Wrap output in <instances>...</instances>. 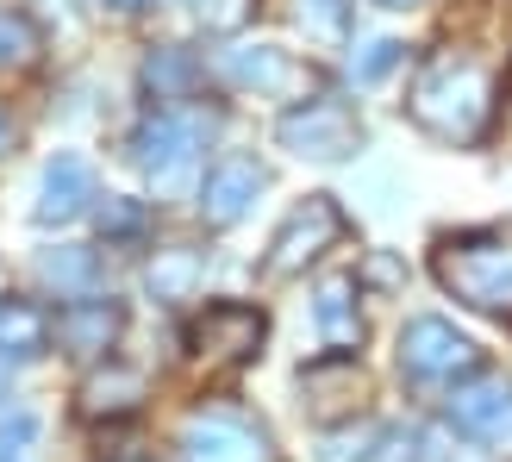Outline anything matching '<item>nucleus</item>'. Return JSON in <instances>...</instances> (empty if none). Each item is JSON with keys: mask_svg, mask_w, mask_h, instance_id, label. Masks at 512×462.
<instances>
[{"mask_svg": "<svg viewBox=\"0 0 512 462\" xmlns=\"http://www.w3.org/2000/svg\"><path fill=\"white\" fill-rule=\"evenodd\" d=\"M182 462H275V450L238 413H194L182 425Z\"/></svg>", "mask_w": 512, "mask_h": 462, "instance_id": "obj_7", "label": "nucleus"}, {"mask_svg": "<svg viewBox=\"0 0 512 462\" xmlns=\"http://www.w3.org/2000/svg\"><path fill=\"white\" fill-rule=\"evenodd\" d=\"M94 200V163L75 157V150H57L44 163V182H38V225H69L82 219Z\"/></svg>", "mask_w": 512, "mask_h": 462, "instance_id": "obj_10", "label": "nucleus"}, {"mask_svg": "<svg viewBox=\"0 0 512 462\" xmlns=\"http://www.w3.org/2000/svg\"><path fill=\"white\" fill-rule=\"evenodd\" d=\"M50 344V319L32 300H0V356H38Z\"/></svg>", "mask_w": 512, "mask_h": 462, "instance_id": "obj_19", "label": "nucleus"}, {"mask_svg": "<svg viewBox=\"0 0 512 462\" xmlns=\"http://www.w3.org/2000/svg\"><path fill=\"white\" fill-rule=\"evenodd\" d=\"M275 138H281V150H294V157H306V163H344L350 150L363 144V119H356L350 100L313 94V100H300V107L281 113Z\"/></svg>", "mask_w": 512, "mask_h": 462, "instance_id": "obj_3", "label": "nucleus"}, {"mask_svg": "<svg viewBox=\"0 0 512 462\" xmlns=\"http://www.w3.org/2000/svg\"><path fill=\"white\" fill-rule=\"evenodd\" d=\"M450 425L481 438V444L512 438V381L506 375H475L469 388H456L450 394Z\"/></svg>", "mask_w": 512, "mask_h": 462, "instance_id": "obj_9", "label": "nucleus"}, {"mask_svg": "<svg viewBox=\"0 0 512 462\" xmlns=\"http://www.w3.org/2000/svg\"><path fill=\"white\" fill-rule=\"evenodd\" d=\"M219 75L232 88H256V94H281V88L300 82V69L288 63V50H275V44H232V50H219Z\"/></svg>", "mask_w": 512, "mask_h": 462, "instance_id": "obj_13", "label": "nucleus"}, {"mask_svg": "<svg viewBox=\"0 0 512 462\" xmlns=\"http://www.w3.org/2000/svg\"><path fill=\"white\" fill-rule=\"evenodd\" d=\"M356 288H375V294H400L406 288V263L394 250H369L363 269H356Z\"/></svg>", "mask_w": 512, "mask_h": 462, "instance_id": "obj_23", "label": "nucleus"}, {"mask_svg": "<svg viewBox=\"0 0 512 462\" xmlns=\"http://www.w3.org/2000/svg\"><path fill=\"white\" fill-rule=\"evenodd\" d=\"M38 444H44L38 413H7L0 419V462H38Z\"/></svg>", "mask_w": 512, "mask_h": 462, "instance_id": "obj_22", "label": "nucleus"}, {"mask_svg": "<svg viewBox=\"0 0 512 462\" xmlns=\"http://www.w3.org/2000/svg\"><path fill=\"white\" fill-rule=\"evenodd\" d=\"M306 394H313V413H319V419H338V413H350V406L363 400V363H356L350 350L325 356V363H313V369H306Z\"/></svg>", "mask_w": 512, "mask_h": 462, "instance_id": "obj_15", "label": "nucleus"}, {"mask_svg": "<svg viewBox=\"0 0 512 462\" xmlns=\"http://www.w3.org/2000/svg\"><path fill=\"white\" fill-rule=\"evenodd\" d=\"M38 275H44V288H57L63 300H88L94 281H100V263H94V250L63 244V250H50L44 263H38Z\"/></svg>", "mask_w": 512, "mask_h": 462, "instance_id": "obj_18", "label": "nucleus"}, {"mask_svg": "<svg viewBox=\"0 0 512 462\" xmlns=\"http://www.w3.org/2000/svg\"><path fill=\"white\" fill-rule=\"evenodd\" d=\"M200 256H188V250H169V256H157V269H150V288H157V300H188L194 288H200Z\"/></svg>", "mask_w": 512, "mask_h": 462, "instance_id": "obj_21", "label": "nucleus"}, {"mask_svg": "<svg viewBox=\"0 0 512 462\" xmlns=\"http://www.w3.org/2000/svg\"><path fill=\"white\" fill-rule=\"evenodd\" d=\"M313 319H319V331H325L331 350H356V344H363V313H356V281H350V275L319 281Z\"/></svg>", "mask_w": 512, "mask_h": 462, "instance_id": "obj_16", "label": "nucleus"}, {"mask_svg": "<svg viewBox=\"0 0 512 462\" xmlns=\"http://www.w3.org/2000/svg\"><path fill=\"white\" fill-rule=\"evenodd\" d=\"M406 107H413V119L425 125V132H438L450 144H475L481 132H488V119H494V75L475 57L444 50V57H431L419 69Z\"/></svg>", "mask_w": 512, "mask_h": 462, "instance_id": "obj_1", "label": "nucleus"}, {"mask_svg": "<svg viewBox=\"0 0 512 462\" xmlns=\"http://www.w3.org/2000/svg\"><path fill=\"white\" fill-rule=\"evenodd\" d=\"M344 238V213L331 194H306L300 207L281 219V231L269 238V256H263V281H288L300 275L306 263H319V256Z\"/></svg>", "mask_w": 512, "mask_h": 462, "instance_id": "obj_4", "label": "nucleus"}, {"mask_svg": "<svg viewBox=\"0 0 512 462\" xmlns=\"http://www.w3.org/2000/svg\"><path fill=\"white\" fill-rule=\"evenodd\" d=\"M0 400H7V381H0Z\"/></svg>", "mask_w": 512, "mask_h": 462, "instance_id": "obj_30", "label": "nucleus"}, {"mask_svg": "<svg viewBox=\"0 0 512 462\" xmlns=\"http://www.w3.org/2000/svg\"><path fill=\"white\" fill-rule=\"evenodd\" d=\"M400 57H406V50L394 44V38H369L363 50H356V57H350V69H356V82H381V75H394L400 69Z\"/></svg>", "mask_w": 512, "mask_h": 462, "instance_id": "obj_24", "label": "nucleus"}, {"mask_svg": "<svg viewBox=\"0 0 512 462\" xmlns=\"http://www.w3.org/2000/svg\"><path fill=\"white\" fill-rule=\"evenodd\" d=\"M438 281L475 313L512 319V238L506 231H463L438 244Z\"/></svg>", "mask_w": 512, "mask_h": 462, "instance_id": "obj_2", "label": "nucleus"}, {"mask_svg": "<svg viewBox=\"0 0 512 462\" xmlns=\"http://www.w3.org/2000/svg\"><path fill=\"white\" fill-rule=\"evenodd\" d=\"M13 138H19V125H13V113H7V107H0V157L13 150Z\"/></svg>", "mask_w": 512, "mask_h": 462, "instance_id": "obj_27", "label": "nucleus"}, {"mask_svg": "<svg viewBox=\"0 0 512 462\" xmlns=\"http://www.w3.org/2000/svg\"><path fill=\"white\" fill-rule=\"evenodd\" d=\"M113 7H144V0H113Z\"/></svg>", "mask_w": 512, "mask_h": 462, "instance_id": "obj_29", "label": "nucleus"}, {"mask_svg": "<svg viewBox=\"0 0 512 462\" xmlns=\"http://www.w3.org/2000/svg\"><path fill=\"white\" fill-rule=\"evenodd\" d=\"M138 400H144V375L138 369H94L82 381V394H75V413L82 419H125V413H138Z\"/></svg>", "mask_w": 512, "mask_h": 462, "instance_id": "obj_14", "label": "nucleus"}, {"mask_svg": "<svg viewBox=\"0 0 512 462\" xmlns=\"http://www.w3.org/2000/svg\"><path fill=\"white\" fill-rule=\"evenodd\" d=\"M269 188V175L256 157H244V150H232V157H219L207 169V182H200V219H207L213 231L225 225H238L250 207H256V194Z\"/></svg>", "mask_w": 512, "mask_h": 462, "instance_id": "obj_8", "label": "nucleus"}, {"mask_svg": "<svg viewBox=\"0 0 512 462\" xmlns=\"http://www.w3.org/2000/svg\"><path fill=\"white\" fill-rule=\"evenodd\" d=\"M300 19L313 25L319 38H338L344 32V0H300Z\"/></svg>", "mask_w": 512, "mask_h": 462, "instance_id": "obj_26", "label": "nucleus"}, {"mask_svg": "<svg viewBox=\"0 0 512 462\" xmlns=\"http://www.w3.org/2000/svg\"><path fill=\"white\" fill-rule=\"evenodd\" d=\"M57 344L69 350V356H107L113 344H119V331H125V306L119 300H69L63 313H57Z\"/></svg>", "mask_w": 512, "mask_h": 462, "instance_id": "obj_12", "label": "nucleus"}, {"mask_svg": "<svg viewBox=\"0 0 512 462\" xmlns=\"http://www.w3.org/2000/svg\"><path fill=\"white\" fill-rule=\"evenodd\" d=\"M194 88H200L194 50L163 44V50H150V57H144V94H150V100H188Z\"/></svg>", "mask_w": 512, "mask_h": 462, "instance_id": "obj_17", "label": "nucleus"}, {"mask_svg": "<svg viewBox=\"0 0 512 462\" xmlns=\"http://www.w3.org/2000/svg\"><path fill=\"white\" fill-rule=\"evenodd\" d=\"M400 369L413 381H456V375L481 369V344L463 338L450 319L425 313V319H406L400 331Z\"/></svg>", "mask_w": 512, "mask_h": 462, "instance_id": "obj_5", "label": "nucleus"}, {"mask_svg": "<svg viewBox=\"0 0 512 462\" xmlns=\"http://www.w3.org/2000/svg\"><path fill=\"white\" fill-rule=\"evenodd\" d=\"M256 344H263V313L244 300H219L207 306L194 325H188V356L207 369H232V363H250Z\"/></svg>", "mask_w": 512, "mask_h": 462, "instance_id": "obj_6", "label": "nucleus"}, {"mask_svg": "<svg viewBox=\"0 0 512 462\" xmlns=\"http://www.w3.org/2000/svg\"><path fill=\"white\" fill-rule=\"evenodd\" d=\"M375 7H419V0H375Z\"/></svg>", "mask_w": 512, "mask_h": 462, "instance_id": "obj_28", "label": "nucleus"}, {"mask_svg": "<svg viewBox=\"0 0 512 462\" xmlns=\"http://www.w3.org/2000/svg\"><path fill=\"white\" fill-rule=\"evenodd\" d=\"M194 144H200V132H194V119H175V113H150L138 132H132V163L144 169V175H157V182H169L175 169H182L188 157H194Z\"/></svg>", "mask_w": 512, "mask_h": 462, "instance_id": "obj_11", "label": "nucleus"}, {"mask_svg": "<svg viewBox=\"0 0 512 462\" xmlns=\"http://www.w3.org/2000/svg\"><path fill=\"white\" fill-rule=\"evenodd\" d=\"M138 231H144V200L113 194L107 207H100V238H138Z\"/></svg>", "mask_w": 512, "mask_h": 462, "instance_id": "obj_25", "label": "nucleus"}, {"mask_svg": "<svg viewBox=\"0 0 512 462\" xmlns=\"http://www.w3.org/2000/svg\"><path fill=\"white\" fill-rule=\"evenodd\" d=\"M44 50V32L19 7H0V69H32Z\"/></svg>", "mask_w": 512, "mask_h": 462, "instance_id": "obj_20", "label": "nucleus"}]
</instances>
